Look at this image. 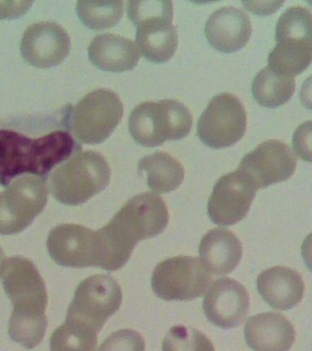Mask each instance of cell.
I'll return each mask as SVG.
<instances>
[{
  "instance_id": "10",
  "label": "cell",
  "mask_w": 312,
  "mask_h": 351,
  "mask_svg": "<svg viewBox=\"0 0 312 351\" xmlns=\"http://www.w3.org/2000/svg\"><path fill=\"white\" fill-rule=\"evenodd\" d=\"M246 129V114L239 99L231 93L216 95L197 123V136L207 147L222 149L242 139Z\"/></svg>"
},
{
  "instance_id": "13",
  "label": "cell",
  "mask_w": 312,
  "mask_h": 351,
  "mask_svg": "<svg viewBox=\"0 0 312 351\" xmlns=\"http://www.w3.org/2000/svg\"><path fill=\"white\" fill-rule=\"evenodd\" d=\"M257 189L240 170L219 178L208 200L211 221L218 226H231L248 215Z\"/></svg>"
},
{
  "instance_id": "21",
  "label": "cell",
  "mask_w": 312,
  "mask_h": 351,
  "mask_svg": "<svg viewBox=\"0 0 312 351\" xmlns=\"http://www.w3.org/2000/svg\"><path fill=\"white\" fill-rule=\"evenodd\" d=\"M242 254L239 239L229 230H211L200 241V259L209 274L215 276H226L234 271Z\"/></svg>"
},
{
  "instance_id": "11",
  "label": "cell",
  "mask_w": 312,
  "mask_h": 351,
  "mask_svg": "<svg viewBox=\"0 0 312 351\" xmlns=\"http://www.w3.org/2000/svg\"><path fill=\"white\" fill-rule=\"evenodd\" d=\"M276 59L295 69H307L312 62V13L308 8H287L276 25Z\"/></svg>"
},
{
  "instance_id": "2",
  "label": "cell",
  "mask_w": 312,
  "mask_h": 351,
  "mask_svg": "<svg viewBox=\"0 0 312 351\" xmlns=\"http://www.w3.org/2000/svg\"><path fill=\"white\" fill-rule=\"evenodd\" d=\"M81 150L68 132L55 131L38 138L0 129V184L8 186L25 175L47 178L57 165Z\"/></svg>"
},
{
  "instance_id": "7",
  "label": "cell",
  "mask_w": 312,
  "mask_h": 351,
  "mask_svg": "<svg viewBox=\"0 0 312 351\" xmlns=\"http://www.w3.org/2000/svg\"><path fill=\"white\" fill-rule=\"evenodd\" d=\"M123 115V104L111 90L88 93L71 112L70 126L74 136L87 145H98L114 133Z\"/></svg>"
},
{
  "instance_id": "28",
  "label": "cell",
  "mask_w": 312,
  "mask_h": 351,
  "mask_svg": "<svg viewBox=\"0 0 312 351\" xmlns=\"http://www.w3.org/2000/svg\"><path fill=\"white\" fill-rule=\"evenodd\" d=\"M98 351H145V341L139 332L120 329L109 335Z\"/></svg>"
},
{
  "instance_id": "19",
  "label": "cell",
  "mask_w": 312,
  "mask_h": 351,
  "mask_svg": "<svg viewBox=\"0 0 312 351\" xmlns=\"http://www.w3.org/2000/svg\"><path fill=\"white\" fill-rule=\"evenodd\" d=\"M244 332L246 344L254 351H289L296 340L291 322L275 312L249 317Z\"/></svg>"
},
{
  "instance_id": "24",
  "label": "cell",
  "mask_w": 312,
  "mask_h": 351,
  "mask_svg": "<svg viewBox=\"0 0 312 351\" xmlns=\"http://www.w3.org/2000/svg\"><path fill=\"white\" fill-rule=\"evenodd\" d=\"M294 78L281 75L267 67L259 71L252 84V95L257 103L267 108L287 104L294 95Z\"/></svg>"
},
{
  "instance_id": "12",
  "label": "cell",
  "mask_w": 312,
  "mask_h": 351,
  "mask_svg": "<svg viewBox=\"0 0 312 351\" xmlns=\"http://www.w3.org/2000/svg\"><path fill=\"white\" fill-rule=\"evenodd\" d=\"M296 167L297 159L289 145L279 140H270L246 154L238 170L259 189L289 180Z\"/></svg>"
},
{
  "instance_id": "29",
  "label": "cell",
  "mask_w": 312,
  "mask_h": 351,
  "mask_svg": "<svg viewBox=\"0 0 312 351\" xmlns=\"http://www.w3.org/2000/svg\"><path fill=\"white\" fill-rule=\"evenodd\" d=\"M292 145L298 158L312 163V121L298 126L293 134Z\"/></svg>"
},
{
  "instance_id": "34",
  "label": "cell",
  "mask_w": 312,
  "mask_h": 351,
  "mask_svg": "<svg viewBox=\"0 0 312 351\" xmlns=\"http://www.w3.org/2000/svg\"><path fill=\"white\" fill-rule=\"evenodd\" d=\"M5 262V258L4 252L2 251L1 247H0V276H1L3 266H4V263Z\"/></svg>"
},
{
  "instance_id": "30",
  "label": "cell",
  "mask_w": 312,
  "mask_h": 351,
  "mask_svg": "<svg viewBox=\"0 0 312 351\" xmlns=\"http://www.w3.org/2000/svg\"><path fill=\"white\" fill-rule=\"evenodd\" d=\"M32 1H0V21L21 18L29 11Z\"/></svg>"
},
{
  "instance_id": "32",
  "label": "cell",
  "mask_w": 312,
  "mask_h": 351,
  "mask_svg": "<svg viewBox=\"0 0 312 351\" xmlns=\"http://www.w3.org/2000/svg\"><path fill=\"white\" fill-rule=\"evenodd\" d=\"M300 103L306 109L312 111V75L306 79L301 86L300 93Z\"/></svg>"
},
{
  "instance_id": "5",
  "label": "cell",
  "mask_w": 312,
  "mask_h": 351,
  "mask_svg": "<svg viewBox=\"0 0 312 351\" xmlns=\"http://www.w3.org/2000/svg\"><path fill=\"white\" fill-rule=\"evenodd\" d=\"M122 293L112 277L96 274L77 287L66 320L98 334L106 321L119 310Z\"/></svg>"
},
{
  "instance_id": "3",
  "label": "cell",
  "mask_w": 312,
  "mask_h": 351,
  "mask_svg": "<svg viewBox=\"0 0 312 351\" xmlns=\"http://www.w3.org/2000/svg\"><path fill=\"white\" fill-rule=\"evenodd\" d=\"M111 175L108 162L100 153L79 152L52 173L49 191L62 204L81 205L108 186Z\"/></svg>"
},
{
  "instance_id": "23",
  "label": "cell",
  "mask_w": 312,
  "mask_h": 351,
  "mask_svg": "<svg viewBox=\"0 0 312 351\" xmlns=\"http://www.w3.org/2000/svg\"><path fill=\"white\" fill-rule=\"evenodd\" d=\"M138 170L147 173L148 186L159 194L174 191L185 178L183 165L168 153L160 151L142 158Z\"/></svg>"
},
{
  "instance_id": "26",
  "label": "cell",
  "mask_w": 312,
  "mask_h": 351,
  "mask_svg": "<svg viewBox=\"0 0 312 351\" xmlns=\"http://www.w3.org/2000/svg\"><path fill=\"white\" fill-rule=\"evenodd\" d=\"M51 351H95L97 334L65 321L52 333Z\"/></svg>"
},
{
  "instance_id": "20",
  "label": "cell",
  "mask_w": 312,
  "mask_h": 351,
  "mask_svg": "<svg viewBox=\"0 0 312 351\" xmlns=\"http://www.w3.org/2000/svg\"><path fill=\"white\" fill-rule=\"evenodd\" d=\"M257 287L265 303L281 311L300 303L305 291L300 274L284 266H273L263 271L257 276Z\"/></svg>"
},
{
  "instance_id": "17",
  "label": "cell",
  "mask_w": 312,
  "mask_h": 351,
  "mask_svg": "<svg viewBox=\"0 0 312 351\" xmlns=\"http://www.w3.org/2000/svg\"><path fill=\"white\" fill-rule=\"evenodd\" d=\"M174 10L137 19L136 44L142 56L155 64L169 62L177 51L178 35L172 24Z\"/></svg>"
},
{
  "instance_id": "18",
  "label": "cell",
  "mask_w": 312,
  "mask_h": 351,
  "mask_svg": "<svg viewBox=\"0 0 312 351\" xmlns=\"http://www.w3.org/2000/svg\"><path fill=\"white\" fill-rule=\"evenodd\" d=\"M205 34L216 51L234 53L242 49L250 40V19L239 8H219L207 19Z\"/></svg>"
},
{
  "instance_id": "14",
  "label": "cell",
  "mask_w": 312,
  "mask_h": 351,
  "mask_svg": "<svg viewBox=\"0 0 312 351\" xmlns=\"http://www.w3.org/2000/svg\"><path fill=\"white\" fill-rule=\"evenodd\" d=\"M47 247L51 259L65 267H96V230L82 225H59L49 232Z\"/></svg>"
},
{
  "instance_id": "8",
  "label": "cell",
  "mask_w": 312,
  "mask_h": 351,
  "mask_svg": "<svg viewBox=\"0 0 312 351\" xmlns=\"http://www.w3.org/2000/svg\"><path fill=\"white\" fill-rule=\"evenodd\" d=\"M47 178L25 175L0 192V234L23 232L40 215L48 202Z\"/></svg>"
},
{
  "instance_id": "9",
  "label": "cell",
  "mask_w": 312,
  "mask_h": 351,
  "mask_svg": "<svg viewBox=\"0 0 312 351\" xmlns=\"http://www.w3.org/2000/svg\"><path fill=\"white\" fill-rule=\"evenodd\" d=\"M209 271L198 258L177 256L164 260L153 271L152 288L166 301H191L200 298L209 287Z\"/></svg>"
},
{
  "instance_id": "15",
  "label": "cell",
  "mask_w": 312,
  "mask_h": 351,
  "mask_svg": "<svg viewBox=\"0 0 312 351\" xmlns=\"http://www.w3.org/2000/svg\"><path fill=\"white\" fill-rule=\"evenodd\" d=\"M68 32L54 22L30 25L25 30L21 44L22 57L38 68H52L60 64L70 51Z\"/></svg>"
},
{
  "instance_id": "16",
  "label": "cell",
  "mask_w": 312,
  "mask_h": 351,
  "mask_svg": "<svg viewBox=\"0 0 312 351\" xmlns=\"http://www.w3.org/2000/svg\"><path fill=\"white\" fill-rule=\"evenodd\" d=\"M250 306L249 295L239 282L220 278L210 285L205 293L204 312L213 325L224 329L240 326Z\"/></svg>"
},
{
  "instance_id": "25",
  "label": "cell",
  "mask_w": 312,
  "mask_h": 351,
  "mask_svg": "<svg viewBox=\"0 0 312 351\" xmlns=\"http://www.w3.org/2000/svg\"><path fill=\"white\" fill-rule=\"evenodd\" d=\"M79 19L92 30H103L116 26L125 11L123 1H78Z\"/></svg>"
},
{
  "instance_id": "31",
  "label": "cell",
  "mask_w": 312,
  "mask_h": 351,
  "mask_svg": "<svg viewBox=\"0 0 312 351\" xmlns=\"http://www.w3.org/2000/svg\"><path fill=\"white\" fill-rule=\"evenodd\" d=\"M283 4V1L243 2V5H245L248 10L259 14V16L270 15L278 11Z\"/></svg>"
},
{
  "instance_id": "33",
  "label": "cell",
  "mask_w": 312,
  "mask_h": 351,
  "mask_svg": "<svg viewBox=\"0 0 312 351\" xmlns=\"http://www.w3.org/2000/svg\"><path fill=\"white\" fill-rule=\"evenodd\" d=\"M301 255H302L307 267L312 271V232L307 236L305 240L303 241L302 246H301Z\"/></svg>"
},
{
  "instance_id": "6",
  "label": "cell",
  "mask_w": 312,
  "mask_h": 351,
  "mask_svg": "<svg viewBox=\"0 0 312 351\" xmlns=\"http://www.w3.org/2000/svg\"><path fill=\"white\" fill-rule=\"evenodd\" d=\"M168 221V210L161 197L144 192L131 197L107 226L120 243L133 250L140 241L161 234Z\"/></svg>"
},
{
  "instance_id": "27",
  "label": "cell",
  "mask_w": 312,
  "mask_h": 351,
  "mask_svg": "<svg viewBox=\"0 0 312 351\" xmlns=\"http://www.w3.org/2000/svg\"><path fill=\"white\" fill-rule=\"evenodd\" d=\"M163 351H216L212 341L201 331L185 326H175L164 337Z\"/></svg>"
},
{
  "instance_id": "1",
  "label": "cell",
  "mask_w": 312,
  "mask_h": 351,
  "mask_svg": "<svg viewBox=\"0 0 312 351\" xmlns=\"http://www.w3.org/2000/svg\"><path fill=\"white\" fill-rule=\"evenodd\" d=\"M1 276L5 292L13 304L8 335L14 341L32 350L42 341L48 326L45 282L34 263L23 256L5 260Z\"/></svg>"
},
{
  "instance_id": "4",
  "label": "cell",
  "mask_w": 312,
  "mask_h": 351,
  "mask_svg": "<svg viewBox=\"0 0 312 351\" xmlns=\"http://www.w3.org/2000/svg\"><path fill=\"white\" fill-rule=\"evenodd\" d=\"M192 125L191 112L180 101H144L131 112L129 131L137 144L155 147L166 141L185 138Z\"/></svg>"
},
{
  "instance_id": "22",
  "label": "cell",
  "mask_w": 312,
  "mask_h": 351,
  "mask_svg": "<svg viewBox=\"0 0 312 351\" xmlns=\"http://www.w3.org/2000/svg\"><path fill=\"white\" fill-rule=\"evenodd\" d=\"M88 54L93 65L109 73L133 70L140 60L135 43L114 34L96 36L90 44Z\"/></svg>"
}]
</instances>
